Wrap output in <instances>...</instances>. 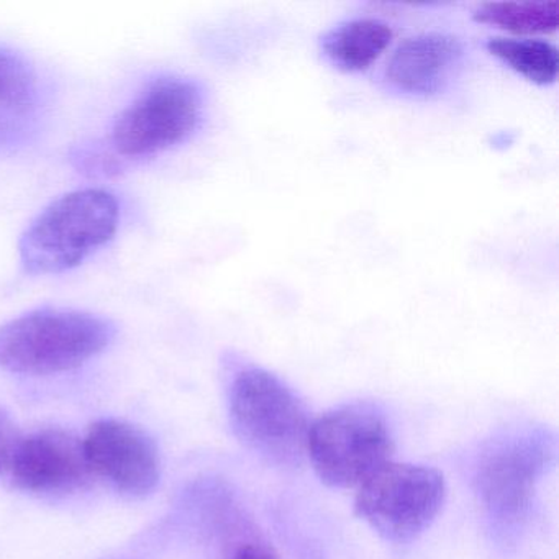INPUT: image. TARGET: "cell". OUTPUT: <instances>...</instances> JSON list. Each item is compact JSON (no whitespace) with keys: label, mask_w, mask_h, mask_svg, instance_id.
Segmentation results:
<instances>
[{"label":"cell","mask_w":559,"mask_h":559,"mask_svg":"<svg viewBox=\"0 0 559 559\" xmlns=\"http://www.w3.org/2000/svg\"><path fill=\"white\" fill-rule=\"evenodd\" d=\"M116 335V325L96 313L40 307L0 326V368L25 376L71 371L106 352Z\"/></svg>","instance_id":"7a4b0ae2"},{"label":"cell","mask_w":559,"mask_h":559,"mask_svg":"<svg viewBox=\"0 0 559 559\" xmlns=\"http://www.w3.org/2000/svg\"><path fill=\"white\" fill-rule=\"evenodd\" d=\"M12 479L35 493H67L93 479L84 443L61 428H45L21 438L11 463Z\"/></svg>","instance_id":"9c48e42d"},{"label":"cell","mask_w":559,"mask_h":559,"mask_svg":"<svg viewBox=\"0 0 559 559\" xmlns=\"http://www.w3.org/2000/svg\"><path fill=\"white\" fill-rule=\"evenodd\" d=\"M486 50L510 70L538 86H551L558 80L559 51L542 38H487Z\"/></svg>","instance_id":"7c38bea8"},{"label":"cell","mask_w":559,"mask_h":559,"mask_svg":"<svg viewBox=\"0 0 559 559\" xmlns=\"http://www.w3.org/2000/svg\"><path fill=\"white\" fill-rule=\"evenodd\" d=\"M552 456L555 443L545 433L509 438L484 454L477 492L492 519L510 523L526 512Z\"/></svg>","instance_id":"52a82bcc"},{"label":"cell","mask_w":559,"mask_h":559,"mask_svg":"<svg viewBox=\"0 0 559 559\" xmlns=\"http://www.w3.org/2000/svg\"><path fill=\"white\" fill-rule=\"evenodd\" d=\"M477 24L516 35H545L558 31V2H489L473 12Z\"/></svg>","instance_id":"4fadbf2b"},{"label":"cell","mask_w":559,"mask_h":559,"mask_svg":"<svg viewBox=\"0 0 559 559\" xmlns=\"http://www.w3.org/2000/svg\"><path fill=\"white\" fill-rule=\"evenodd\" d=\"M466 48L460 38L440 32L402 41L384 68L388 86L402 96L427 97L443 93L463 67Z\"/></svg>","instance_id":"30bf717a"},{"label":"cell","mask_w":559,"mask_h":559,"mask_svg":"<svg viewBox=\"0 0 559 559\" xmlns=\"http://www.w3.org/2000/svg\"><path fill=\"white\" fill-rule=\"evenodd\" d=\"M91 469L130 497H145L162 476L158 448L146 431L106 418L91 425L83 440Z\"/></svg>","instance_id":"ba28073f"},{"label":"cell","mask_w":559,"mask_h":559,"mask_svg":"<svg viewBox=\"0 0 559 559\" xmlns=\"http://www.w3.org/2000/svg\"><path fill=\"white\" fill-rule=\"evenodd\" d=\"M356 489V515L392 543L418 538L447 499V483L440 471L392 460Z\"/></svg>","instance_id":"8992f818"},{"label":"cell","mask_w":559,"mask_h":559,"mask_svg":"<svg viewBox=\"0 0 559 559\" xmlns=\"http://www.w3.org/2000/svg\"><path fill=\"white\" fill-rule=\"evenodd\" d=\"M234 559H277L270 549L261 545H247L234 556Z\"/></svg>","instance_id":"2e32d148"},{"label":"cell","mask_w":559,"mask_h":559,"mask_svg":"<svg viewBox=\"0 0 559 559\" xmlns=\"http://www.w3.org/2000/svg\"><path fill=\"white\" fill-rule=\"evenodd\" d=\"M40 100V81L35 68L14 51L0 48V107L28 114Z\"/></svg>","instance_id":"5bb4252c"},{"label":"cell","mask_w":559,"mask_h":559,"mask_svg":"<svg viewBox=\"0 0 559 559\" xmlns=\"http://www.w3.org/2000/svg\"><path fill=\"white\" fill-rule=\"evenodd\" d=\"M19 440L21 438H19L11 415L0 408V471L11 463Z\"/></svg>","instance_id":"9a60e30c"},{"label":"cell","mask_w":559,"mask_h":559,"mask_svg":"<svg viewBox=\"0 0 559 559\" xmlns=\"http://www.w3.org/2000/svg\"><path fill=\"white\" fill-rule=\"evenodd\" d=\"M116 195L104 189H78L44 209L19 240L25 273L48 276L74 270L119 230Z\"/></svg>","instance_id":"3957f363"},{"label":"cell","mask_w":559,"mask_h":559,"mask_svg":"<svg viewBox=\"0 0 559 559\" xmlns=\"http://www.w3.org/2000/svg\"><path fill=\"white\" fill-rule=\"evenodd\" d=\"M394 440L381 412L348 404L310 424L307 460L319 479L336 489L358 487L391 461Z\"/></svg>","instance_id":"5b68a950"},{"label":"cell","mask_w":559,"mask_h":559,"mask_svg":"<svg viewBox=\"0 0 559 559\" xmlns=\"http://www.w3.org/2000/svg\"><path fill=\"white\" fill-rule=\"evenodd\" d=\"M204 116V87L191 78L163 74L117 116L110 146L126 159L150 158L188 142Z\"/></svg>","instance_id":"277c9868"},{"label":"cell","mask_w":559,"mask_h":559,"mask_svg":"<svg viewBox=\"0 0 559 559\" xmlns=\"http://www.w3.org/2000/svg\"><path fill=\"white\" fill-rule=\"evenodd\" d=\"M228 415L238 440L264 463L297 469L307 460L312 420L299 395L274 372L238 366L228 388Z\"/></svg>","instance_id":"6da1fadb"},{"label":"cell","mask_w":559,"mask_h":559,"mask_svg":"<svg viewBox=\"0 0 559 559\" xmlns=\"http://www.w3.org/2000/svg\"><path fill=\"white\" fill-rule=\"evenodd\" d=\"M392 38L391 25L379 19H349L323 34L320 51L338 70L361 73L382 57Z\"/></svg>","instance_id":"8fae6325"}]
</instances>
